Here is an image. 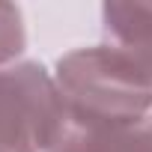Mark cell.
Masks as SVG:
<instances>
[{
    "label": "cell",
    "mask_w": 152,
    "mask_h": 152,
    "mask_svg": "<svg viewBox=\"0 0 152 152\" xmlns=\"http://www.w3.org/2000/svg\"><path fill=\"white\" fill-rule=\"evenodd\" d=\"M66 125L57 84L39 63L0 69V152H51Z\"/></svg>",
    "instance_id": "cell-2"
},
{
    "label": "cell",
    "mask_w": 152,
    "mask_h": 152,
    "mask_svg": "<svg viewBox=\"0 0 152 152\" xmlns=\"http://www.w3.org/2000/svg\"><path fill=\"white\" fill-rule=\"evenodd\" d=\"M27 33H24V18L21 9L12 3H0V66H6L24 51Z\"/></svg>",
    "instance_id": "cell-5"
},
{
    "label": "cell",
    "mask_w": 152,
    "mask_h": 152,
    "mask_svg": "<svg viewBox=\"0 0 152 152\" xmlns=\"http://www.w3.org/2000/svg\"><path fill=\"white\" fill-rule=\"evenodd\" d=\"M54 84L75 128H116L146 119L152 107V81L110 45L81 48L60 57Z\"/></svg>",
    "instance_id": "cell-1"
},
{
    "label": "cell",
    "mask_w": 152,
    "mask_h": 152,
    "mask_svg": "<svg viewBox=\"0 0 152 152\" xmlns=\"http://www.w3.org/2000/svg\"><path fill=\"white\" fill-rule=\"evenodd\" d=\"M51 152H152V119L116 128H75L66 125Z\"/></svg>",
    "instance_id": "cell-4"
},
{
    "label": "cell",
    "mask_w": 152,
    "mask_h": 152,
    "mask_svg": "<svg viewBox=\"0 0 152 152\" xmlns=\"http://www.w3.org/2000/svg\"><path fill=\"white\" fill-rule=\"evenodd\" d=\"M104 45L119 51L134 69L152 81V3H104Z\"/></svg>",
    "instance_id": "cell-3"
}]
</instances>
